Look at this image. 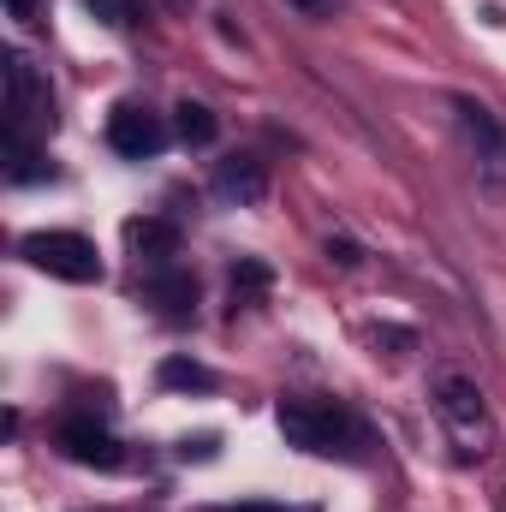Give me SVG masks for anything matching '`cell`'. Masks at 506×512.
I'll return each instance as SVG.
<instances>
[{"label":"cell","mask_w":506,"mask_h":512,"mask_svg":"<svg viewBox=\"0 0 506 512\" xmlns=\"http://www.w3.org/2000/svg\"><path fill=\"white\" fill-rule=\"evenodd\" d=\"M24 262L30 268H42V274H54V280H72V286H90V280H102V256L96 245L84 239V233H66V227H48V233H24Z\"/></svg>","instance_id":"3"},{"label":"cell","mask_w":506,"mask_h":512,"mask_svg":"<svg viewBox=\"0 0 506 512\" xmlns=\"http://www.w3.org/2000/svg\"><path fill=\"white\" fill-rule=\"evenodd\" d=\"M161 387H191V393H209L215 387V370L191 364V358H167L161 364Z\"/></svg>","instance_id":"11"},{"label":"cell","mask_w":506,"mask_h":512,"mask_svg":"<svg viewBox=\"0 0 506 512\" xmlns=\"http://www.w3.org/2000/svg\"><path fill=\"white\" fill-rule=\"evenodd\" d=\"M173 137H179L185 149H209V143L221 137L215 108H203V102H179V108H173Z\"/></svg>","instance_id":"10"},{"label":"cell","mask_w":506,"mask_h":512,"mask_svg":"<svg viewBox=\"0 0 506 512\" xmlns=\"http://www.w3.org/2000/svg\"><path fill=\"white\" fill-rule=\"evenodd\" d=\"M149 298L161 304V316L167 322H191V310H197V280L185 274V268H149Z\"/></svg>","instance_id":"8"},{"label":"cell","mask_w":506,"mask_h":512,"mask_svg":"<svg viewBox=\"0 0 506 512\" xmlns=\"http://www.w3.org/2000/svg\"><path fill=\"white\" fill-rule=\"evenodd\" d=\"M6 12H12V18H24V24H30V18H36V0H6Z\"/></svg>","instance_id":"16"},{"label":"cell","mask_w":506,"mask_h":512,"mask_svg":"<svg viewBox=\"0 0 506 512\" xmlns=\"http://www.w3.org/2000/svg\"><path fill=\"white\" fill-rule=\"evenodd\" d=\"M84 6H90L102 24H131V18H137V12H131V0H84Z\"/></svg>","instance_id":"13"},{"label":"cell","mask_w":506,"mask_h":512,"mask_svg":"<svg viewBox=\"0 0 506 512\" xmlns=\"http://www.w3.org/2000/svg\"><path fill=\"white\" fill-rule=\"evenodd\" d=\"M447 108H453V126H459V137H465V149L483 161L489 185H501L506 179V126H501V114H495L489 102H477V96H453Z\"/></svg>","instance_id":"4"},{"label":"cell","mask_w":506,"mask_h":512,"mask_svg":"<svg viewBox=\"0 0 506 512\" xmlns=\"http://www.w3.org/2000/svg\"><path fill=\"white\" fill-rule=\"evenodd\" d=\"M429 399H435V417H441V429H447V441H453V453L465 465L495 453V417H489V405H483V393H477L471 376L441 370L429 382Z\"/></svg>","instance_id":"2"},{"label":"cell","mask_w":506,"mask_h":512,"mask_svg":"<svg viewBox=\"0 0 506 512\" xmlns=\"http://www.w3.org/2000/svg\"><path fill=\"white\" fill-rule=\"evenodd\" d=\"M215 512H304V507H280V501H239V507H215Z\"/></svg>","instance_id":"15"},{"label":"cell","mask_w":506,"mask_h":512,"mask_svg":"<svg viewBox=\"0 0 506 512\" xmlns=\"http://www.w3.org/2000/svg\"><path fill=\"white\" fill-rule=\"evenodd\" d=\"M274 423H280V435L292 441V447H304V453H322V459H358V447L370 441V429L340 405V399H322V393H292V399H280L274 405Z\"/></svg>","instance_id":"1"},{"label":"cell","mask_w":506,"mask_h":512,"mask_svg":"<svg viewBox=\"0 0 506 512\" xmlns=\"http://www.w3.org/2000/svg\"><path fill=\"white\" fill-rule=\"evenodd\" d=\"M161 143H167V120H161L155 108H143V102H120V108H114V120H108V149H114V155L143 161V155H155Z\"/></svg>","instance_id":"5"},{"label":"cell","mask_w":506,"mask_h":512,"mask_svg":"<svg viewBox=\"0 0 506 512\" xmlns=\"http://www.w3.org/2000/svg\"><path fill=\"white\" fill-rule=\"evenodd\" d=\"M60 447H66V459H78V465H96V471H120V441L108 435V423H96V417H84V411H72V417H60Z\"/></svg>","instance_id":"6"},{"label":"cell","mask_w":506,"mask_h":512,"mask_svg":"<svg viewBox=\"0 0 506 512\" xmlns=\"http://www.w3.org/2000/svg\"><path fill=\"white\" fill-rule=\"evenodd\" d=\"M126 245L137 251V262L143 268H173V256H179V227L173 221H131L126 227Z\"/></svg>","instance_id":"9"},{"label":"cell","mask_w":506,"mask_h":512,"mask_svg":"<svg viewBox=\"0 0 506 512\" xmlns=\"http://www.w3.org/2000/svg\"><path fill=\"white\" fill-rule=\"evenodd\" d=\"M262 286H268V268H262V262H239V268H233V310L251 304Z\"/></svg>","instance_id":"12"},{"label":"cell","mask_w":506,"mask_h":512,"mask_svg":"<svg viewBox=\"0 0 506 512\" xmlns=\"http://www.w3.org/2000/svg\"><path fill=\"white\" fill-rule=\"evenodd\" d=\"M215 197L221 203H239V209H251L268 197V167L256 161V155H227L221 167H215Z\"/></svg>","instance_id":"7"},{"label":"cell","mask_w":506,"mask_h":512,"mask_svg":"<svg viewBox=\"0 0 506 512\" xmlns=\"http://www.w3.org/2000/svg\"><path fill=\"white\" fill-rule=\"evenodd\" d=\"M286 6H298L304 18H334V12H340L346 0H286Z\"/></svg>","instance_id":"14"}]
</instances>
